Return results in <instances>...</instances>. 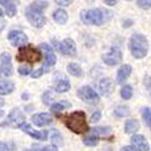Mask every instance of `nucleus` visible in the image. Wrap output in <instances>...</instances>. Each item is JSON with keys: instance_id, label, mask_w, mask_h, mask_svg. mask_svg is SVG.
Returning a JSON list of instances; mask_svg holds the SVG:
<instances>
[{"instance_id": "1", "label": "nucleus", "mask_w": 151, "mask_h": 151, "mask_svg": "<svg viewBox=\"0 0 151 151\" xmlns=\"http://www.w3.org/2000/svg\"><path fill=\"white\" fill-rule=\"evenodd\" d=\"M112 17V14L105 9H90L81 12V19L86 24L92 26H102L109 22Z\"/></svg>"}, {"instance_id": "2", "label": "nucleus", "mask_w": 151, "mask_h": 151, "mask_svg": "<svg viewBox=\"0 0 151 151\" xmlns=\"http://www.w3.org/2000/svg\"><path fill=\"white\" fill-rule=\"evenodd\" d=\"M65 126L69 131L76 134H81L88 132V124H87L86 114L82 110L74 111L65 117Z\"/></svg>"}, {"instance_id": "3", "label": "nucleus", "mask_w": 151, "mask_h": 151, "mask_svg": "<svg viewBox=\"0 0 151 151\" xmlns=\"http://www.w3.org/2000/svg\"><path fill=\"white\" fill-rule=\"evenodd\" d=\"M129 50L134 58L142 59L147 55L149 51V41L146 36L143 34H133L129 37Z\"/></svg>"}, {"instance_id": "4", "label": "nucleus", "mask_w": 151, "mask_h": 151, "mask_svg": "<svg viewBox=\"0 0 151 151\" xmlns=\"http://www.w3.org/2000/svg\"><path fill=\"white\" fill-rule=\"evenodd\" d=\"M16 59L18 62H27V63H30V64H34V63H37L41 59V52H40V50H37L30 45L22 46L18 50Z\"/></svg>"}, {"instance_id": "5", "label": "nucleus", "mask_w": 151, "mask_h": 151, "mask_svg": "<svg viewBox=\"0 0 151 151\" xmlns=\"http://www.w3.org/2000/svg\"><path fill=\"white\" fill-rule=\"evenodd\" d=\"M26 124V117H24L23 112L19 109H12V111L7 115V119L5 122L1 123V126H9L11 128H22V126Z\"/></svg>"}, {"instance_id": "6", "label": "nucleus", "mask_w": 151, "mask_h": 151, "mask_svg": "<svg viewBox=\"0 0 151 151\" xmlns=\"http://www.w3.org/2000/svg\"><path fill=\"white\" fill-rule=\"evenodd\" d=\"M78 97L85 103L97 104L99 102V94L90 86H82L78 90Z\"/></svg>"}, {"instance_id": "7", "label": "nucleus", "mask_w": 151, "mask_h": 151, "mask_svg": "<svg viewBox=\"0 0 151 151\" xmlns=\"http://www.w3.org/2000/svg\"><path fill=\"white\" fill-rule=\"evenodd\" d=\"M26 17L30 22V24L35 28H41L46 24V18L42 15V12L34 10L32 6L26 9Z\"/></svg>"}, {"instance_id": "8", "label": "nucleus", "mask_w": 151, "mask_h": 151, "mask_svg": "<svg viewBox=\"0 0 151 151\" xmlns=\"http://www.w3.org/2000/svg\"><path fill=\"white\" fill-rule=\"evenodd\" d=\"M102 58L108 65H117L119 63L122 62V52L119 47H111L109 51H106L102 56Z\"/></svg>"}, {"instance_id": "9", "label": "nucleus", "mask_w": 151, "mask_h": 151, "mask_svg": "<svg viewBox=\"0 0 151 151\" xmlns=\"http://www.w3.org/2000/svg\"><path fill=\"white\" fill-rule=\"evenodd\" d=\"M40 50H42L44 53H45V63H44L42 68H44L46 71H48V69L51 68V67H53V65L56 64V62H57L56 55L53 53L51 46L47 45V44H41V45H40Z\"/></svg>"}, {"instance_id": "10", "label": "nucleus", "mask_w": 151, "mask_h": 151, "mask_svg": "<svg viewBox=\"0 0 151 151\" xmlns=\"http://www.w3.org/2000/svg\"><path fill=\"white\" fill-rule=\"evenodd\" d=\"M53 88L58 93H64L70 90V82L68 78H65L64 75H62L57 73L55 75V81H53Z\"/></svg>"}, {"instance_id": "11", "label": "nucleus", "mask_w": 151, "mask_h": 151, "mask_svg": "<svg viewBox=\"0 0 151 151\" xmlns=\"http://www.w3.org/2000/svg\"><path fill=\"white\" fill-rule=\"evenodd\" d=\"M7 40L14 46H21L28 42V36L22 30H11L7 34Z\"/></svg>"}, {"instance_id": "12", "label": "nucleus", "mask_w": 151, "mask_h": 151, "mask_svg": "<svg viewBox=\"0 0 151 151\" xmlns=\"http://www.w3.org/2000/svg\"><path fill=\"white\" fill-rule=\"evenodd\" d=\"M0 73H1L3 76H11L12 75V63H11V56L6 52H3L0 55Z\"/></svg>"}, {"instance_id": "13", "label": "nucleus", "mask_w": 151, "mask_h": 151, "mask_svg": "<svg viewBox=\"0 0 151 151\" xmlns=\"http://www.w3.org/2000/svg\"><path fill=\"white\" fill-rule=\"evenodd\" d=\"M60 52L64 56L74 57L76 55V44L74 42L73 39H69V37L64 39L60 42Z\"/></svg>"}, {"instance_id": "14", "label": "nucleus", "mask_w": 151, "mask_h": 151, "mask_svg": "<svg viewBox=\"0 0 151 151\" xmlns=\"http://www.w3.org/2000/svg\"><path fill=\"white\" fill-rule=\"evenodd\" d=\"M115 87H116L115 81L112 79H110V78L102 79V80H100V82H99V91H100V93H102L103 96H105V97L110 96L112 92H114Z\"/></svg>"}, {"instance_id": "15", "label": "nucleus", "mask_w": 151, "mask_h": 151, "mask_svg": "<svg viewBox=\"0 0 151 151\" xmlns=\"http://www.w3.org/2000/svg\"><path fill=\"white\" fill-rule=\"evenodd\" d=\"M32 122L37 127H44V126L52 123V117L46 112H39V114H34L32 116Z\"/></svg>"}, {"instance_id": "16", "label": "nucleus", "mask_w": 151, "mask_h": 151, "mask_svg": "<svg viewBox=\"0 0 151 151\" xmlns=\"http://www.w3.org/2000/svg\"><path fill=\"white\" fill-rule=\"evenodd\" d=\"M131 143L132 145L139 151H149V143L146 140V138L140 134H134L131 138Z\"/></svg>"}, {"instance_id": "17", "label": "nucleus", "mask_w": 151, "mask_h": 151, "mask_svg": "<svg viewBox=\"0 0 151 151\" xmlns=\"http://www.w3.org/2000/svg\"><path fill=\"white\" fill-rule=\"evenodd\" d=\"M22 129L24 133L29 134L32 138H34V139H37V140H46L47 137H48V131H34L30 124H23L22 126Z\"/></svg>"}, {"instance_id": "18", "label": "nucleus", "mask_w": 151, "mask_h": 151, "mask_svg": "<svg viewBox=\"0 0 151 151\" xmlns=\"http://www.w3.org/2000/svg\"><path fill=\"white\" fill-rule=\"evenodd\" d=\"M132 73V67L129 64H123L120 67V69L117 70V75H116V81L119 83L123 82L124 80H127L128 76Z\"/></svg>"}, {"instance_id": "19", "label": "nucleus", "mask_w": 151, "mask_h": 151, "mask_svg": "<svg viewBox=\"0 0 151 151\" xmlns=\"http://www.w3.org/2000/svg\"><path fill=\"white\" fill-rule=\"evenodd\" d=\"M140 128V124H139V121L138 120H134V119H131V120H127L124 123V132L127 134H133L137 133Z\"/></svg>"}, {"instance_id": "20", "label": "nucleus", "mask_w": 151, "mask_h": 151, "mask_svg": "<svg viewBox=\"0 0 151 151\" xmlns=\"http://www.w3.org/2000/svg\"><path fill=\"white\" fill-rule=\"evenodd\" d=\"M0 5H3L5 11H6V15L9 17H15V15L17 14V7L15 5L14 1H7V0H0Z\"/></svg>"}, {"instance_id": "21", "label": "nucleus", "mask_w": 151, "mask_h": 151, "mask_svg": "<svg viewBox=\"0 0 151 151\" xmlns=\"http://www.w3.org/2000/svg\"><path fill=\"white\" fill-rule=\"evenodd\" d=\"M52 18H53L55 22H57L58 24H65L67 21H68V14H67L64 10L58 9V10H56V11H53Z\"/></svg>"}, {"instance_id": "22", "label": "nucleus", "mask_w": 151, "mask_h": 151, "mask_svg": "<svg viewBox=\"0 0 151 151\" xmlns=\"http://www.w3.org/2000/svg\"><path fill=\"white\" fill-rule=\"evenodd\" d=\"M67 70L70 75H73V76H76V78L83 76V70L78 63H69L68 67H67Z\"/></svg>"}, {"instance_id": "23", "label": "nucleus", "mask_w": 151, "mask_h": 151, "mask_svg": "<svg viewBox=\"0 0 151 151\" xmlns=\"http://www.w3.org/2000/svg\"><path fill=\"white\" fill-rule=\"evenodd\" d=\"M15 90V83L12 81H0V94L6 96L12 93Z\"/></svg>"}, {"instance_id": "24", "label": "nucleus", "mask_w": 151, "mask_h": 151, "mask_svg": "<svg viewBox=\"0 0 151 151\" xmlns=\"http://www.w3.org/2000/svg\"><path fill=\"white\" fill-rule=\"evenodd\" d=\"M71 104L68 102V100H60V102H55L52 105H51V111L53 112H58V111H62L67 108H70Z\"/></svg>"}, {"instance_id": "25", "label": "nucleus", "mask_w": 151, "mask_h": 151, "mask_svg": "<svg viewBox=\"0 0 151 151\" xmlns=\"http://www.w3.org/2000/svg\"><path fill=\"white\" fill-rule=\"evenodd\" d=\"M131 114V110L127 105H120L114 110V115L116 117H126Z\"/></svg>"}, {"instance_id": "26", "label": "nucleus", "mask_w": 151, "mask_h": 151, "mask_svg": "<svg viewBox=\"0 0 151 151\" xmlns=\"http://www.w3.org/2000/svg\"><path fill=\"white\" fill-rule=\"evenodd\" d=\"M120 94H121V98L124 99V100L131 99L132 96H133V88H132V86H129V85H124L122 88H121Z\"/></svg>"}, {"instance_id": "27", "label": "nucleus", "mask_w": 151, "mask_h": 151, "mask_svg": "<svg viewBox=\"0 0 151 151\" xmlns=\"http://www.w3.org/2000/svg\"><path fill=\"white\" fill-rule=\"evenodd\" d=\"M98 142H99V138H98V135L94 134V133L87 135L85 139H83V144H85L86 146H96V145L98 144Z\"/></svg>"}, {"instance_id": "28", "label": "nucleus", "mask_w": 151, "mask_h": 151, "mask_svg": "<svg viewBox=\"0 0 151 151\" xmlns=\"http://www.w3.org/2000/svg\"><path fill=\"white\" fill-rule=\"evenodd\" d=\"M142 116L147 124V127L151 129V109L150 108H143L142 109Z\"/></svg>"}, {"instance_id": "29", "label": "nucleus", "mask_w": 151, "mask_h": 151, "mask_svg": "<svg viewBox=\"0 0 151 151\" xmlns=\"http://www.w3.org/2000/svg\"><path fill=\"white\" fill-rule=\"evenodd\" d=\"M52 131V134H51V139H52V143L55 145H62L63 144V138H62V134L57 131V129H51Z\"/></svg>"}, {"instance_id": "30", "label": "nucleus", "mask_w": 151, "mask_h": 151, "mask_svg": "<svg viewBox=\"0 0 151 151\" xmlns=\"http://www.w3.org/2000/svg\"><path fill=\"white\" fill-rule=\"evenodd\" d=\"M34 10H36V11H39V12H44V10H46L47 9V6H48V3L47 1H34V3H32V5H30Z\"/></svg>"}, {"instance_id": "31", "label": "nucleus", "mask_w": 151, "mask_h": 151, "mask_svg": "<svg viewBox=\"0 0 151 151\" xmlns=\"http://www.w3.org/2000/svg\"><path fill=\"white\" fill-rule=\"evenodd\" d=\"M93 131V133L94 134H97V135H108L110 132H111V128L110 127H98V128H94V129H92Z\"/></svg>"}, {"instance_id": "32", "label": "nucleus", "mask_w": 151, "mask_h": 151, "mask_svg": "<svg viewBox=\"0 0 151 151\" xmlns=\"http://www.w3.org/2000/svg\"><path fill=\"white\" fill-rule=\"evenodd\" d=\"M52 98H53V94L51 91H46L44 94H42V103L45 105H50V103L52 102Z\"/></svg>"}, {"instance_id": "33", "label": "nucleus", "mask_w": 151, "mask_h": 151, "mask_svg": "<svg viewBox=\"0 0 151 151\" xmlns=\"http://www.w3.org/2000/svg\"><path fill=\"white\" fill-rule=\"evenodd\" d=\"M18 73L22 75V76H26V75H32V67L30 65H23L18 68Z\"/></svg>"}, {"instance_id": "34", "label": "nucleus", "mask_w": 151, "mask_h": 151, "mask_svg": "<svg viewBox=\"0 0 151 151\" xmlns=\"http://www.w3.org/2000/svg\"><path fill=\"white\" fill-rule=\"evenodd\" d=\"M137 5L139 6L140 9L149 10V9L151 7V0H138V1H137Z\"/></svg>"}, {"instance_id": "35", "label": "nucleus", "mask_w": 151, "mask_h": 151, "mask_svg": "<svg viewBox=\"0 0 151 151\" xmlns=\"http://www.w3.org/2000/svg\"><path fill=\"white\" fill-rule=\"evenodd\" d=\"M45 73H47L42 67L40 68V69H37V70H35V71H33L32 73V75H30V76L33 78V79H39L40 76H42V75L45 74Z\"/></svg>"}, {"instance_id": "36", "label": "nucleus", "mask_w": 151, "mask_h": 151, "mask_svg": "<svg viewBox=\"0 0 151 151\" xmlns=\"http://www.w3.org/2000/svg\"><path fill=\"white\" fill-rule=\"evenodd\" d=\"M100 117H102V112H100L99 110H97V111H94L93 114L91 115L90 122H92V123H96V122H98V121L100 120Z\"/></svg>"}, {"instance_id": "37", "label": "nucleus", "mask_w": 151, "mask_h": 151, "mask_svg": "<svg viewBox=\"0 0 151 151\" xmlns=\"http://www.w3.org/2000/svg\"><path fill=\"white\" fill-rule=\"evenodd\" d=\"M40 151H58V147L56 145H47V146L42 147Z\"/></svg>"}, {"instance_id": "38", "label": "nucleus", "mask_w": 151, "mask_h": 151, "mask_svg": "<svg viewBox=\"0 0 151 151\" xmlns=\"http://www.w3.org/2000/svg\"><path fill=\"white\" fill-rule=\"evenodd\" d=\"M71 3H73L71 0H68V1H65V0H56V4L57 5H60V6H68Z\"/></svg>"}, {"instance_id": "39", "label": "nucleus", "mask_w": 151, "mask_h": 151, "mask_svg": "<svg viewBox=\"0 0 151 151\" xmlns=\"http://www.w3.org/2000/svg\"><path fill=\"white\" fill-rule=\"evenodd\" d=\"M121 151H137V149H135L134 146L128 145V146H123V147L121 149Z\"/></svg>"}, {"instance_id": "40", "label": "nucleus", "mask_w": 151, "mask_h": 151, "mask_svg": "<svg viewBox=\"0 0 151 151\" xmlns=\"http://www.w3.org/2000/svg\"><path fill=\"white\" fill-rule=\"evenodd\" d=\"M104 4L105 5H109V6H114L117 4L116 0H104Z\"/></svg>"}, {"instance_id": "41", "label": "nucleus", "mask_w": 151, "mask_h": 151, "mask_svg": "<svg viewBox=\"0 0 151 151\" xmlns=\"http://www.w3.org/2000/svg\"><path fill=\"white\" fill-rule=\"evenodd\" d=\"M0 151H9V146L3 142H0Z\"/></svg>"}, {"instance_id": "42", "label": "nucleus", "mask_w": 151, "mask_h": 151, "mask_svg": "<svg viewBox=\"0 0 151 151\" xmlns=\"http://www.w3.org/2000/svg\"><path fill=\"white\" fill-rule=\"evenodd\" d=\"M52 42H53L55 48H56V50H59V51H60V42H58V41H56V40H52Z\"/></svg>"}, {"instance_id": "43", "label": "nucleus", "mask_w": 151, "mask_h": 151, "mask_svg": "<svg viewBox=\"0 0 151 151\" xmlns=\"http://www.w3.org/2000/svg\"><path fill=\"white\" fill-rule=\"evenodd\" d=\"M22 98H23V99H28V98H29V94H28V93H23V94H22Z\"/></svg>"}, {"instance_id": "44", "label": "nucleus", "mask_w": 151, "mask_h": 151, "mask_svg": "<svg viewBox=\"0 0 151 151\" xmlns=\"http://www.w3.org/2000/svg\"><path fill=\"white\" fill-rule=\"evenodd\" d=\"M3 15H4V12H3L1 9H0V17H3Z\"/></svg>"}, {"instance_id": "45", "label": "nucleus", "mask_w": 151, "mask_h": 151, "mask_svg": "<svg viewBox=\"0 0 151 151\" xmlns=\"http://www.w3.org/2000/svg\"><path fill=\"white\" fill-rule=\"evenodd\" d=\"M23 151H32V150H30V149H24Z\"/></svg>"}, {"instance_id": "46", "label": "nucleus", "mask_w": 151, "mask_h": 151, "mask_svg": "<svg viewBox=\"0 0 151 151\" xmlns=\"http://www.w3.org/2000/svg\"><path fill=\"white\" fill-rule=\"evenodd\" d=\"M0 115H3V114H0Z\"/></svg>"}]
</instances>
